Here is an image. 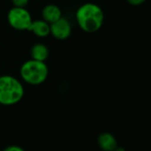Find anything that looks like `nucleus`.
Instances as JSON below:
<instances>
[{"label":"nucleus","mask_w":151,"mask_h":151,"mask_svg":"<svg viewBox=\"0 0 151 151\" xmlns=\"http://www.w3.org/2000/svg\"><path fill=\"white\" fill-rule=\"evenodd\" d=\"M52 36L58 40H65L68 38L72 33V27L69 21L61 17L58 21L50 24Z\"/></svg>","instance_id":"obj_5"},{"label":"nucleus","mask_w":151,"mask_h":151,"mask_svg":"<svg viewBox=\"0 0 151 151\" xmlns=\"http://www.w3.org/2000/svg\"><path fill=\"white\" fill-rule=\"evenodd\" d=\"M99 147L103 151H114L117 147L116 139L110 132H102L99 135L97 139Z\"/></svg>","instance_id":"obj_7"},{"label":"nucleus","mask_w":151,"mask_h":151,"mask_svg":"<svg viewBox=\"0 0 151 151\" xmlns=\"http://www.w3.org/2000/svg\"><path fill=\"white\" fill-rule=\"evenodd\" d=\"M61 17V10L56 5H47L42 10V19L50 24L58 21Z\"/></svg>","instance_id":"obj_8"},{"label":"nucleus","mask_w":151,"mask_h":151,"mask_svg":"<svg viewBox=\"0 0 151 151\" xmlns=\"http://www.w3.org/2000/svg\"><path fill=\"white\" fill-rule=\"evenodd\" d=\"M3 151H25L22 147L17 146V145H11L6 147Z\"/></svg>","instance_id":"obj_11"},{"label":"nucleus","mask_w":151,"mask_h":151,"mask_svg":"<svg viewBox=\"0 0 151 151\" xmlns=\"http://www.w3.org/2000/svg\"><path fill=\"white\" fill-rule=\"evenodd\" d=\"M20 74L25 83L31 86H38L47 79L49 70L45 61L30 59L22 65Z\"/></svg>","instance_id":"obj_3"},{"label":"nucleus","mask_w":151,"mask_h":151,"mask_svg":"<svg viewBox=\"0 0 151 151\" xmlns=\"http://www.w3.org/2000/svg\"><path fill=\"white\" fill-rule=\"evenodd\" d=\"M114 151H126V150L124 147H116Z\"/></svg>","instance_id":"obj_13"},{"label":"nucleus","mask_w":151,"mask_h":151,"mask_svg":"<svg viewBox=\"0 0 151 151\" xmlns=\"http://www.w3.org/2000/svg\"><path fill=\"white\" fill-rule=\"evenodd\" d=\"M7 21L9 25L20 31L29 30L33 20L30 13L25 7L14 6L7 14Z\"/></svg>","instance_id":"obj_4"},{"label":"nucleus","mask_w":151,"mask_h":151,"mask_svg":"<svg viewBox=\"0 0 151 151\" xmlns=\"http://www.w3.org/2000/svg\"><path fill=\"white\" fill-rule=\"evenodd\" d=\"M29 0H12V3L15 7H26Z\"/></svg>","instance_id":"obj_10"},{"label":"nucleus","mask_w":151,"mask_h":151,"mask_svg":"<svg viewBox=\"0 0 151 151\" xmlns=\"http://www.w3.org/2000/svg\"><path fill=\"white\" fill-rule=\"evenodd\" d=\"M76 20L79 28L86 33H94L101 29L104 22V13L96 4L86 3L76 12Z\"/></svg>","instance_id":"obj_1"},{"label":"nucleus","mask_w":151,"mask_h":151,"mask_svg":"<svg viewBox=\"0 0 151 151\" xmlns=\"http://www.w3.org/2000/svg\"><path fill=\"white\" fill-rule=\"evenodd\" d=\"M29 31H31L35 36L38 37H46L51 33L50 23L44 21L43 19L33 21L29 29Z\"/></svg>","instance_id":"obj_6"},{"label":"nucleus","mask_w":151,"mask_h":151,"mask_svg":"<svg viewBox=\"0 0 151 151\" xmlns=\"http://www.w3.org/2000/svg\"><path fill=\"white\" fill-rule=\"evenodd\" d=\"M145 1H146V0H127V2H128L130 5L134 6H139V5H141V4H143Z\"/></svg>","instance_id":"obj_12"},{"label":"nucleus","mask_w":151,"mask_h":151,"mask_svg":"<svg viewBox=\"0 0 151 151\" xmlns=\"http://www.w3.org/2000/svg\"><path fill=\"white\" fill-rule=\"evenodd\" d=\"M25 93L22 83L10 75L0 77V104L13 106L19 103Z\"/></svg>","instance_id":"obj_2"},{"label":"nucleus","mask_w":151,"mask_h":151,"mask_svg":"<svg viewBox=\"0 0 151 151\" xmlns=\"http://www.w3.org/2000/svg\"><path fill=\"white\" fill-rule=\"evenodd\" d=\"M31 59L40 61H45L49 57V50L47 46L42 43L35 44L30 50Z\"/></svg>","instance_id":"obj_9"}]
</instances>
